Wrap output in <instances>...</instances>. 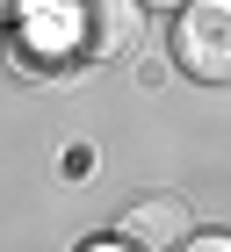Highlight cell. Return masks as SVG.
Returning <instances> with one entry per match:
<instances>
[{"label":"cell","mask_w":231,"mask_h":252,"mask_svg":"<svg viewBox=\"0 0 231 252\" xmlns=\"http://www.w3.org/2000/svg\"><path fill=\"white\" fill-rule=\"evenodd\" d=\"M173 65L202 87H231V0H188L173 15Z\"/></svg>","instance_id":"obj_2"},{"label":"cell","mask_w":231,"mask_h":252,"mask_svg":"<svg viewBox=\"0 0 231 252\" xmlns=\"http://www.w3.org/2000/svg\"><path fill=\"white\" fill-rule=\"evenodd\" d=\"M173 252H231V231H188Z\"/></svg>","instance_id":"obj_4"},{"label":"cell","mask_w":231,"mask_h":252,"mask_svg":"<svg viewBox=\"0 0 231 252\" xmlns=\"http://www.w3.org/2000/svg\"><path fill=\"white\" fill-rule=\"evenodd\" d=\"M116 238L137 252H173L188 238V209L173 202V194H152V202H130V209L116 216Z\"/></svg>","instance_id":"obj_3"},{"label":"cell","mask_w":231,"mask_h":252,"mask_svg":"<svg viewBox=\"0 0 231 252\" xmlns=\"http://www.w3.org/2000/svg\"><path fill=\"white\" fill-rule=\"evenodd\" d=\"M137 22H145V0H65L51 15V51L73 65H94V58H123L137 43Z\"/></svg>","instance_id":"obj_1"},{"label":"cell","mask_w":231,"mask_h":252,"mask_svg":"<svg viewBox=\"0 0 231 252\" xmlns=\"http://www.w3.org/2000/svg\"><path fill=\"white\" fill-rule=\"evenodd\" d=\"M22 7H29V0H0V22H15V15H22Z\"/></svg>","instance_id":"obj_6"},{"label":"cell","mask_w":231,"mask_h":252,"mask_svg":"<svg viewBox=\"0 0 231 252\" xmlns=\"http://www.w3.org/2000/svg\"><path fill=\"white\" fill-rule=\"evenodd\" d=\"M87 252H137V245H123V238H94Z\"/></svg>","instance_id":"obj_5"},{"label":"cell","mask_w":231,"mask_h":252,"mask_svg":"<svg viewBox=\"0 0 231 252\" xmlns=\"http://www.w3.org/2000/svg\"><path fill=\"white\" fill-rule=\"evenodd\" d=\"M145 7H166V15H181V7H188V0H145Z\"/></svg>","instance_id":"obj_7"}]
</instances>
